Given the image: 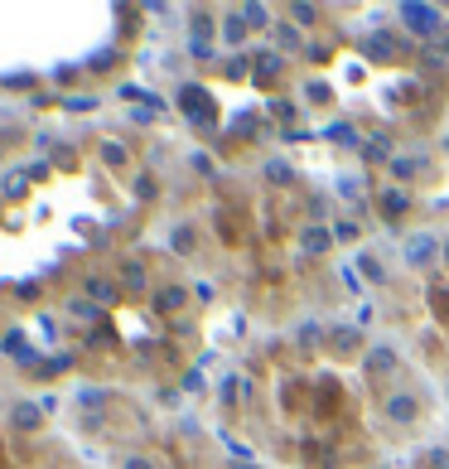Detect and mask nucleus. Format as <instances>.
Listing matches in <instances>:
<instances>
[{
  "label": "nucleus",
  "instance_id": "1",
  "mask_svg": "<svg viewBox=\"0 0 449 469\" xmlns=\"http://www.w3.org/2000/svg\"><path fill=\"white\" fill-rule=\"evenodd\" d=\"M401 20L416 34H440V10H430V5H401Z\"/></svg>",
  "mask_w": 449,
  "mask_h": 469
},
{
  "label": "nucleus",
  "instance_id": "2",
  "mask_svg": "<svg viewBox=\"0 0 449 469\" xmlns=\"http://www.w3.org/2000/svg\"><path fill=\"white\" fill-rule=\"evenodd\" d=\"M406 261H411V266H430V261H435V237H430V232L411 237V242H406Z\"/></svg>",
  "mask_w": 449,
  "mask_h": 469
},
{
  "label": "nucleus",
  "instance_id": "3",
  "mask_svg": "<svg viewBox=\"0 0 449 469\" xmlns=\"http://www.w3.org/2000/svg\"><path fill=\"white\" fill-rule=\"evenodd\" d=\"M300 247L309 252V256H314V252H329V232H324V227H305V232H300Z\"/></svg>",
  "mask_w": 449,
  "mask_h": 469
},
{
  "label": "nucleus",
  "instance_id": "4",
  "mask_svg": "<svg viewBox=\"0 0 449 469\" xmlns=\"http://www.w3.org/2000/svg\"><path fill=\"white\" fill-rule=\"evenodd\" d=\"M406 203H411V198H406L401 189H387L382 198H377V208H382L387 218H397V213H406Z\"/></svg>",
  "mask_w": 449,
  "mask_h": 469
},
{
  "label": "nucleus",
  "instance_id": "5",
  "mask_svg": "<svg viewBox=\"0 0 449 469\" xmlns=\"http://www.w3.org/2000/svg\"><path fill=\"white\" fill-rule=\"evenodd\" d=\"M387 412L397 416V421H416V397H392Z\"/></svg>",
  "mask_w": 449,
  "mask_h": 469
},
{
  "label": "nucleus",
  "instance_id": "6",
  "mask_svg": "<svg viewBox=\"0 0 449 469\" xmlns=\"http://www.w3.org/2000/svg\"><path fill=\"white\" fill-rule=\"evenodd\" d=\"M392 363H397V354H392V349H372V354H368V368H372V373H382V368H392Z\"/></svg>",
  "mask_w": 449,
  "mask_h": 469
},
{
  "label": "nucleus",
  "instance_id": "7",
  "mask_svg": "<svg viewBox=\"0 0 449 469\" xmlns=\"http://www.w3.org/2000/svg\"><path fill=\"white\" fill-rule=\"evenodd\" d=\"M275 44H280V49H300V34H295L290 25H275Z\"/></svg>",
  "mask_w": 449,
  "mask_h": 469
},
{
  "label": "nucleus",
  "instance_id": "8",
  "mask_svg": "<svg viewBox=\"0 0 449 469\" xmlns=\"http://www.w3.org/2000/svg\"><path fill=\"white\" fill-rule=\"evenodd\" d=\"M421 169V160H392V179H411Z\"/></svg>",
  "mask_w": 449,
  "mask_h": 469
},
{
  "label": "nucleus",
  "instance_id": "9",
  "mask_svg": "<svg viewBox=\"0 0 449 469\" xmlns=\"http://www.w3.org/2000/svg\"><path fill=\"white\" fill-rule=\"evenodd\" d=\"M290 15L300 20V25H314V20H319V10H314V5H290Z\"/></svg>",
  "mask_w": 449,
  "mask_h": 469
},
{
  "label": "nucleus",
  "instance_id": "10",
  "mask_svg": "<svg viewBox=\"0 0 449 469\" xmlns=\"http://www.w3.org/2000/svg\"><path fill=\"white\" fill-rule=\"evenodd\" d=\"M275 73H280V58H275V54H261V78H266V83H271Z\"/></svg>",
  "mask_w": 449,
  "mask_h": 469
},
{
  "label": "nucleus",
  "instance_id": "11",
  "mask_svg": "<svg viewBox=\"0 0 449 469\" xmlns=\"http://www.w3.org/2000/svg\"><path fill=\"white\" fill-rule=\"evenodd\" d=\"M430 305H440V315L449 320V290H445V286H440V290H430Z\"/></svg>",
  "mask_w": 449,
  "mask_h": 469
},
{
  "label": "nucleus",
  "instance_id": "12",
  "mask_svg": "<svg viewBox=\"0 0 449 469\" xmlns=\"http://www.w3.org/2000/svg\"><path fill=\"white\" fill-rule=\"evenodd\" d=\"M305 92H309V97H314L319 107H324V102H329V97H334V92H329V87H324V83H309V87H305Z\"/></svg>",
  "mask_w": 449,
  "mask_h": 469
},
{
  "label": "nucleus",
  "instance_id": "13",
  "mask_svg": "<svg viewBox=\"0 0 449 469\" xmlns=\"http://www.w3.org/2000/svg\"><path fill=\"white\" fill-rule=\"evenodd\" d=\"M241 15H246V20H251V25H266V10H261V5H246V10H241Z\"/></svg>",
  "mask_w": 449,
  "mask_h": 469
},
{
  "label": "nucleus",
  "instance_id": "14",
  "mask_svg": "<svg viewBox=\"0 0 449 469\" xmlns=\"http://www.w3.org/2000/svg\"><path fill=\"white\" fill-rule=\"evenodd\" d=\"M339 349H353V344H363V339H353V329H339V339H334Z\"/></svg>",
  "mask_w": 449,
  "mask_h": 469
},
{
  "label": "nucleus",
  "instance_id": "15",
  "mask_svg": "<svg viewBox=\"0 0 449 469\" xmlns=\"http://www.w3.org/2000/svg\"><path fill=\"white\" fill-rule=\"evenodd\" d=\"M445 261H449V242H445Z\"/></svg>",
  "mask_w": 449,
  "mask_h": 469
},
{
  "label": "nucleus",
  "instance_id": "16",
  "mask_svg": "<svg viewBox=\"0 0 449 469\" xmlns=\"http://www.w3.org/2000/svg\"><path fill=\"white\" fill-rule=\"evenodd\" d=\"M445 54H449V39H445Z\"/></svg>",
  "mask_w": 449,
  "mask_h": 469
}]
</instances>
